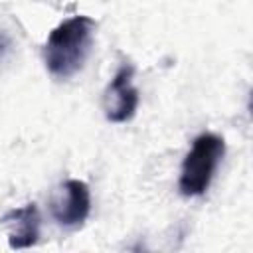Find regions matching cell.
Listing matches in <instances>:
<instances>
[{
  "label": "cell",
  "instance_id": "4",
  "mask_svg": "<svg viewBox=\"0 0 253 253\" xmlns=\"http://www.w3.org/2000/svg\"><path fill=\"white\" fill-rule=\"evenodd\" d=\"M134 69L128 63H123L103 95V111L111 123H126L134 117L138 109V89L132 85Z\"/></svg>",
  "mask_w": 253,
  "mask_h": 253
},
{
  "label": "cell",
  "instance_id": "5",
  "mask_svg": "<svg viewBox=\"0 0 253 253\" xmlns=\"http://www.w3.org/2000/svg\"><path fill=\"white\" fill-rule=\"evenodd\" d=\"M2 221L8 225V243L12 249L32 247L40 237V211L36 204L10 210Z\"/></svg>",
  "mask_w": 253,
  "mask_h": 253
},
{
  "label": "cell",
  "instance_id": "1",
  "mask_svg": "<svg viewBox=\"0 0 253 253\" xmlns=\"http://www.w3.org/2000/svg\"><path fill=\"white\" fill-rule=\"evenodd\" d=\"M95 28L89 16H73L51 30L43 45V63L55 79H69L81 71L91 53Z\"/></svg>",
  "mask_w": 253,
  "mask_h": 253
},
{
  "label": "cell",
  "instance_id": "3",
  "mask_svg": "<svg viewBox=\"0 0 253 253\" xmlns=\"http://www.w3.org/2000/svg\"><path fill=\"white\" fill-rule=\"evenodd\" d=\"M91 211V190L83 180H65L49 196V213L65 229H77Z\"/></svg>",
  "mask_w": 253,
  "mask_h": 253
},
{
  "label": "cell",
  "instance_id": "2",
  "mask_svg": "<svg viewBox=\"0 0 253 253\" xmlns=\"http://www.w3.org/2000/svg\"><path fill=\"white\" fill-rule=\"evenodd\" d=\"M225 154V142L221 136L213 132H204L194 138L192 148L184 156L178 188L182 196H202L211 180L213 174Z\"/></svg>",
  "mask_w": 253,
  "mask_h": 253
}]
</instances>
